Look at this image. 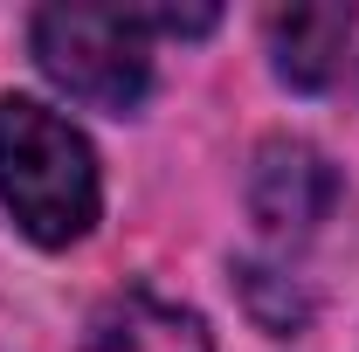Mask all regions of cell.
<instances>
[{"label": "cell", "mask_w": 359, "mask_h": 352, "mask_svg": "<svg viewBox=\"0 0 359 352\" xmlns=\"http://www.w3.org/2000/svg\"><path fill=\"white\" fill-rule=\"evenodd\" d=\"M0 208L42 249L76 242L97 221V152L35 97H0Z\"/></svg>", "instance_id": "6da1fadb"}, {"label": "cell", "mask_w": 359, "mask_h": 352, "mask_svg": "<svg viewBox=\"0 0 359 352\" xmlns=\"http://www.w3.org/2000/svg\"><path fill=\"white\" fill-rule=\"evenodd\" d=\"M35 62L55 90L90 111H138L152 90V42L138 7H42L35 14Z\"/></svg>", "instance_id": "7a4b0ae2"}, {"label": "cell", "mask_w": 359, "mask_h": 352, "mask_svg": "<svg viewBox=\"0 0 359 352\" xmlns=\"http://www.w3.org/2000/svg\"><path fill=\"white\" fill-rule=\"evenodd\" d=\"M339 201V173L332 159L311 152L304 138H269L249 166V215L263 221L269 235H311L318 221Z\"/></svg>", "instance_id": "3957f363"}, {"label": "cell", "mask_w": 359, "mask_h": 352, "mask_svg": "<svg viewBox=\"0 0 359 352\" xmlns=\"http://www.w3.org/2000/svg\"><path fill=\"white\" fill-rule=\"evenodd\" d=\"M346 42H353V7L339 0H297L269 14V62L290 90H325L346 69Z\"/></svg>", "instance_id": "277c9868"}, {"label": "cell", "mask_w": 359, "mask_h": 352, "mask_svg": "<svg viewBox=\"0 0 359 352\" xmlns=\"http://www.w3.org/2000/svg\"><path fill=\"white\" fill-rule=\"evenodd\" d=\"M83 352H215V346H208V325L194 311L166 304L152 290H125L97 311Z\"/></svg>", "instance_id": "5b68a950"}, {"label": "cell", "mask_w": 359, "mask_h": 352, "mask_svg": "<svg viewBox=\"0 0 359 352\" xmlns=\"http://www.w3.org/2000/svg\"><path fill=\"white\" fill-rule=\"evenodd\" d=\"M242 297L256 311V325L263 332H297L304 325V290H290V283H276V269H242Z\"/></svg>", "instance_id": "8992f818"}, {"label": "cell", "mask_w": 359, "mask_h": 352, "mask_svg": "<svg viewBox=\"0 0 359 352\" xmlns=\"http://www.w3.org/2000/svg\"><path fill=\"white\" fill-rule=\"evenodd\" d=\"M138 21H145V35L159 28V35H208L222 14L215 7H138Z\"/></svg>", "instance_id": "52a82bcc"}]
</instances>
